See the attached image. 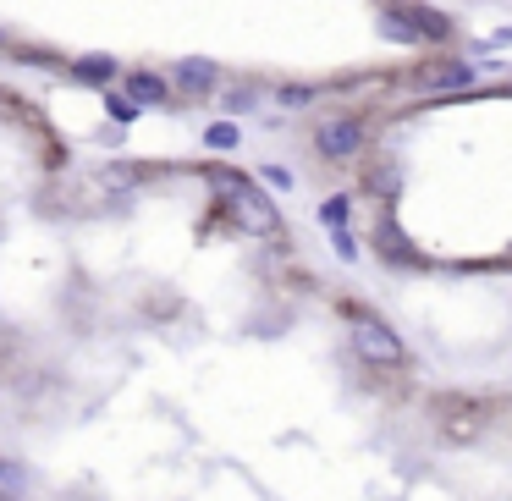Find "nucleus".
Returning <instances> with one entry per match:
<instances>
[{"label": "nucleus", "instance_id": "obj_1", "mask_svg": "<svg viewBox=\"0 0 512 501\" xmlns=\"http://www.w3.org/2000/svg\"><path fill=\"white\" fill-rule=\"evenodd\" d=\"M347 342H353V353L364 358V364H375V369H391V364L408 358L402 336L391 331L380 314H369V309H347Z\"/></svg>", "mask_w": 512, "mask_h": 501}, {"label": "nucleus", "instance_id": "obj_2", "mask_svg": "<svg viewBox=\"0 0 512 501\" xmlns=\"http://www.w3.org/2000/svg\"><path fill=\"white\" fill-rule=\"evenodd\" d=\"M226 221H232L237 232H248V237H270V232L281 226V221H276V204L259 199L254 188H237L232 199H226Z\"/></svg>", "mask_w": 512, "mask_h": 501}, {"label": "nucleus", "instance_id": "obj_3", "mask_svg": "<svg viewBox=\"0 0 512 501\" xmlns=\"http://www.w3.org/2000/svg\"><path fill=\"white\" fill-rule=\"evenodd\" d=\"M364 144H369V133H364L358 116H331V122L314 127V149H320L325 160H353Z\"/></svg>", "mask_w": 512, "mask_h": 501}, {"label": "nucleus", "instance_id": "obj_4", "mask_svg": "<svg viewBox=\"0 0 512 501\" xmlns=\"http://www.w3.org/2000/svg\"><path fill=\"white\" fill-rule=\"evenodd\" d=\"M419 83L424 89H441V94H457L474 83V67L468 61H441V67H419Z\"/></svg>", "mask_w": 512, "mask_h": 501}, {"label": "nucleus", "instance_id": "obj_5", "mask_svg": "<svg viewBox=\"0 0 512 501\" xmlns=\"http://www.w3.org/2000/svg\"><path fill=\"white\" fill-rule=\"evenodd\" d=\"M215 83H221V67H215V61H204V56L177 61V89L182 94H210Z\"/></svg>", "mask_w": 512, "mask_h": 501}, {"label": "nucleus", "instance_id": "obj_6", "mask_svg": "<svg viewBox=\"0 0 512 501\" xmlns=\"http://www.w3.org/2000/svg\"><path fill=\"white\" fill-rule=\"evenodd\" d=\"M166 78H155V72H133V78H127V100L138 105V111H144V105H160L166 100Z\"/></svg>", "mask_w": 512, "mask_h": 501}, {"label": "nucleus", "instance_id": "obj_7", "mask_svg": "<svg viewBox=\"0 0 512 501\" xmlns=\"http://www.w3.org/2000/svg\"><path fill=\"white\" fill-rule=\"evenodd\" d=\"M380 34L397 39V45H413V39H419V28H413L408 6H386V12H380Z\"/></svg>", "mask_w": 512, "mask_h": 501}, {"label": "nucleus", "instance_id": "obj_8", "mask_svg": "<svg viewBox=\"0 0 512 501\" xmlns=\"http://www.w3.org/2000/svg\"><path fill=\"white\" fill-rule=\"evenodd\" d=\"M380 248H386V259H391V265H397V259H402V265H413V259H419V254H413V248H408V237H402L397 232V226H380Z\"/></svg>", "mask_w": 512, "mask_h": 501}, {"label": "nucleus", "instance_id": "obj_9", "mask_svg": "<svg viewBox=\"0 0 512 501\" xmlns=\"http://www.w3.org/2000/svg\"><path fill=\"white\" fill-rule=\"evenodd\" d=\"M23 490H28V468L0 457V496H23Z\"/></svg>", "mask_w": 512, "mask_h": 501}, {"label": "nucleus", "instance_id": "obj_10", "mask_svg": "<svg viewBox=\"0 0 512 501\" xmlns=\"http://www.w3.org/2000/svg\"><path fill=\"white\" fill-rule=\"evenodd\" d=\"M347 215H353V199H347V193H336V199L320 204V221L331 226V232H347Z\"/></svg>", "mask_w": 512, "mask_h": 501}, {"label": "nucleus", "instance_id": "obj_11", "mask_svg": "<svg viewBox=\"0 0 512 501\" xmlns=\"http://www.w3.org/2000/svg\"><path fill=\"white\" fill-rule=\"evenodd\" d=\"M72 72H78L83 83H111L116 61H111V56H83V61H78V67H72Z\"/></svg>", "mask_w": 512, "mask_h": 501}, {"label": "nucleus", "instance_id": "obj_12", "mask_svg": "<svg viewBox=\"0 0 512 501\" xmlns=\"http://www.w3.org/2000/svg\"><path fill=\"white\" fill-rule=\"evenodd\" d=\"M204 144L210 149H237V127L232 122H210L204 127Z\"/></svg>", "mask_w": 512, "mask_h": 501}, {"label": "nucleus", "instance_id": "obj_13", "mask_svg": "<svg viewBox=\"0 0 512 501\" xmlns=\"http://www.w3.org/2000/svg\"><path fill=\"white\" fill-rule=\"evenodd\" d=\"M105 105H111V116H116V122H138V116H144V111H138V105L133 100H122V94H111V100H105Z\"/></svg>", "mask_w": 512, "mask_h": 501}, {"label": "nucleus", "instance_id": "obj_14", "mask_svg": "<svg viewBox=\"0 0 512 501\" xmlns=\"http://www.w3.org/2000/svg\"><path fill=\"white\" fill-rule=\"evenodd\" d=\"M336 237V254H342V259H358V237L353 232H331Z\"/></svg>", "mask_w": 512, "mask_h": 501}]
</instances>
